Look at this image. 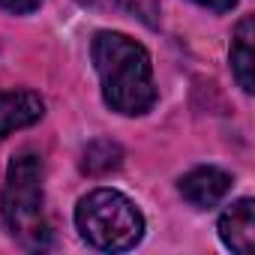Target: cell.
Segmentation results:
<instances>
[{"label": "cell", "instance_id": "30bf717a", "mask_svg": "<svg viewBox=\"0 0 255 255\" xmlns=\"http://www.w3.org/2000/svg\"><path fill=\"white\" fill-rule=\"evenodd\" d=\"M42 0H0V6H3L6 12H15V15H27L33 9H39Z\"/></svg>", "mask_w": 255, "mask_h": 255}, {"label": "cell", "instance_id": "277c9868", "mask_svg": "<svg viewBox=\"0 0 255 255\" xmlns=\"http://www.w3.org/2000/svg\"><path fill=\"white\" fill-rule=\"evenodd\" d=\"M45 114V102L33 90H0V141L27 129Z\"/></svg>", "mask_w": 255, "mask_h": 255}, {"label": "cell", "instance_id": "3957f363", "mask_svg": "<svg viewBox=\"0 0 255 255\" xmlns=\"http://www.w3.org/2000/svg\"><path fill=\"white\" fill-rule=\"evenodd\" d=\"M75 225L81 237L102 252H126L144 237L141 210L114 189H93L78 201Z\"/></svg>", "mask_w": 255, "mask_h": 255}, {"label": "cell", "instance_id": "52a82bcc", "mask_svg": "<svg viewBox=\"0 0 255 255\" xmlns=\"http://www.w3.org/2000/svg\"><path fill=\"white\" fill-rule=\"evenodd\" d=\"M231 72L237 78V84L252 93L255 90V21L252 15H246L237 30H234V42H231Z\"/></svg>", "mask_w": 255, "mask_h": 255}, {"label": "cell", "instance_id": "6da1fadb", "mask_svg": "<svg viewBox=\"0 0 255 255\" xmlns=\"http://www.w3.org/2000/svg\"><path fill=\"white\" fill-rule=\"evenodd\" d=\"M93 66L102 84V96L111 105V111L138 117L150 111L156 102V84H153V66L150 54L141 42L102 30L93 39Z\"/></svg>", "mask_w": 255, "mask_h": 255}, {"label": "cell", "instance_id": "7a4b0ae2", "mask_svg": "<svg viewBox=\"0 0 255 255\" xmlns=\"http://www.w3.org/2000/svg\"><path fill=\"white\" fill-rule=\"evenodd\" d=\"M42 159L30 150L18 153L9 168H6V183L0 195V213L9 228V234L24 246V249H45L51 240V228L45 222L42 210Z\"/></svg>", "mask_w": 255, "mask_h": 255}, {"label": "cell", "instance_id": "ba28073f", "mask_svg": "<svg viewBox=\"0 0 255 255\" xmlns=\"http://www.w3.org/2000/svg\"><path fill=\"white\" fill-rule=\"evenodd\" d=\"M78 3L99 9V12L129 15L147 27H156V21H159V0H78Z\"/></svg>", "mask_w": 255, "mask_h": 255}, {"label": "cell", "instance_id": "9c48e42d", "mask_svg": "<svg viewBox=\"0 0 255 255\" xmlns=\"http://www.w3.org/2000/svg\"><path fill=\"white\" fill-rule=\"evenodd\" d=\"M123 162V150L108 141V138H99V141H90L84 147V156H81V168L87 174H105L111 168H117Z\"/></svg>", "mask_w": 255, "mask_h": 255}, {"label": "cell", "instance_id": "5b68a950", "mask_svg": "<svg viewBox=\"0 0 255 255\" xmlns=\"http://www.w3.org/2000/svg\"><path fill=\"white\" fill-rule=\"evenodd\" d=\"M231 189V174L222 171V168H213V165H204V168H195L189 171L186 177H180V195L192 204V207H216Z\"/></svg>", "mask_w": 255, "mask_h": 255}, {"label": "cell", "instance_id": "8992f818", "mask_svg": "<svg viewBox=\"0 0 255 255\" xmlns=\"http://www.w3.org/2000/svg\"><path fill=\"white\" fill-rule=\"evenodd\" d=\"M219 237L237 255H249L252 252V246H255V201L252 198L234 201L219 216Z\"/></svg>", "mask_w": 255, "mask_h": 255}, {"label": "cell", "instance_id": "8fae6325", "mask_svg": "<svg viewBox=\"0 0 255 255\" xmlns=\"http://www.w3.org/2000/svg\"><path fill=\"white\" fill-rule=\"evenodd\" d=\"M195 3L204 6V9H213V12H228V9L237 6V0H195Z\"/></svg>", "mask_w": 255, "mask_h": 255}]
</instances>
